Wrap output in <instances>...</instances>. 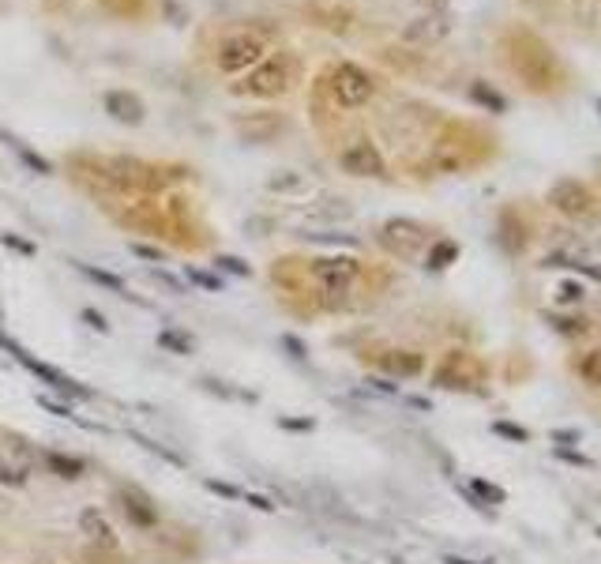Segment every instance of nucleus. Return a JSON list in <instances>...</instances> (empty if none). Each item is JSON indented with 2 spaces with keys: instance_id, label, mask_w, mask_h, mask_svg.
<instances>
[{
  "instance_id": "1",
  "label": "nucleus",
  "mask_w": 601,
  "mask_h": 564,
  "mask_svg": "<svg viewBox=\"0 0 601 564\" xmlns=\"http://www.w3.org/2000/svg\"><path fill=\"white\" fill-rule=\"evenodd\" d=\"M263 57H267V38L256 34V31L226 34L215 49L218 72H226V76H241V72H248V68H256Z\"/></svg>"
},
{
  "instance_id": "2",
  "label": "nucleus",
  "mask_w": 601,
  "mask_h": 564,
  "mask_svg": "<svg viewBox=\"0 0 601 564\" xmlns=\"http://www.w3.org/2000/svg\"><path fill=\"white\" fill-rule=\"evenodd\" d=\"M293 72H297V64H293L290 53H267L256 68H252V76H248V83H241L237 91L241 94H252V98H278V94L290 91L293 83Z\"/></svg>"
},
{
  "instance_id": "3",
  "label": "nucleus",
  "mask_w": 601,
  "mask_h": 564,
  "mask_svg": "<svg viewBox=\"0 0 601 564\" xmlns=\"http://www.w3.org/2000/svg\"><path fill=\"white\" fill-rule=\"evenodd\" d=\"M309 279L331 298L350 294L354 282L361 279V260H354V256H316L309 264Z\"/></svg>"
},
{
  "instance_id": "4",
  "label": "nucleus",
  "mask_w": 601,
  "mask_h": 564,
  "mask_svg": "<svg viewBox=\"0 0 601 564\" xmlns=\"http://www.w3.org/2000/svg\"><path fill=\"white\" fill-rule=\"evenodd\" d=\"M436 388H447V392H481V384H485V365H481L474 354H466V350H451L444 361H440V369H436Z\"/></svg>"
},
{
  "instance_id": "5",
  "label": "nucleus",
  "mask_w": 601,
  "mask_h": 564,
  "mask_svg": "<svg viewBox=\"0 0 601 564\" xmlns=\"http://www.w3.org/2000/svg\"><path fill=\"white\" fill-rule=\"evenodd\" d=\"M372 94H376V83H372V76L361 64L342 61L339 68L331 72V98L339 102L342 110H361Z\"/></svg>"
},
{
  "instance_id": "6",
  "label": "nucleus",
  "mask_w": 601,
  "mask_h": 564,
  "mask_svg": "<svg viewBox=\"0 0 601 564\" xmlns=\"http://www.w3.org/2000/svg\"><path fill=\"white\" fill-rule=\"evenodd\" d=\"M549 207L553 211H560L564 219H590L594 215V207H598V200H594V192L583 185V181H575V177H560L553 188H549Z\"/></svg>"
},
{
  "instance_id": "7",
  "label": "nucleus",
  "mask_w": 601,
  "mask_h": 564,
  "mask_svg": "<svg viewBox=\"0 0 601 564\" xmlns=\"http://www.w3.org/2000/svg\"><path fill=\"white\" fill-rule=\"evenodd\" d=\"M429 234H432L429 226H421L414 219H387L384 230H380V245L387 252L402 256V260H410V256H417V252L429 245Z\"/></svg>"
},
{
  "instance_id": "8",
  "label": "nucleus",
  "mask_w": 601,
  "mask_h": 564,
  "mask_svg": "<svg viewBox=\"0 0 601 564\" xmlns=\"http://www.w3.org/2000/svg\"><path fill=\"white\" fill-rule=\"evenodd\" d=\"M339 166H342V173H350V177H369V181L387 177L384 155H380L369 140H357V143H350V147H342Z\"/></svg>"
},
{
  "instance_id": "9",
  "label": "nucleus",
  "mask_w": 601,
  "mask_h": 564,
  "mask_svg": "<svg viewBox=\"0 0 601 564\" xmlns=\"http://www.w3.org/2000/svg\"><path fill=\"white\" fill-rule=\"evenodd\" d=\"M447 31H451V12H447V8H429V12H421V16L402 31V38L414 42V46H432V42L447 38Z\"/></svg>"
},
{
  "instance_id": "10",
  "label": "nucleus",
  "mask_w": 601,
  "mask_h": 564,
  "mask_svg": "<svg viewBox=\"0 0 601 564\" xmlns=\"http://www.w3.org/2000/svg\"><path fill=\"white\" fill-rule=\"evenodd\" d=\"M117 504H121L124 512H128V519L136 523V527H143V531H155L158 527V508H155V501L143 493V489H136V486H121L117 489Z\"/></svg>"
},
{
  "instance_id": "11",
  "label": "nucleus",
  "mask_w": 601,
  "mask_h": 564,
  "mask_svg": "<svg viewBox=\"0 0 601 564\" xmlns=\"http://www.w3.org/2000/svg\"><path fill=\"white\" fill-rule=\"evenodd\" d=\"M79 534H87V542H94V546L117 549V531H113L106 512H98V508H83L79 512Z\"/></svg>"
},
{
  "instance_id": "12",
  "label": "nucleus",
  "mask_w": 601,
  "mask_h": 564,
  "mask_svg": "<svg viewBox=\"0 0 601 564\" xmlns=\"http://www.w3.org/2000/svg\"><path fill=\"white\" fill-rule=\"evenodd\" d=\"M102 106H106L109 117H113V121H121V125H128V128L143 125V102H139V94L109 91L106 98H102Z\"/></svg>"
},
{
  "instance_id": "13",
  "label": "nucleus",
  "mask_w": 601,
  "mask_h": 564,
  "mask_svg": "<svg viewBox=\"0 0 601 564\" xmlns=\"http://www.w3.org/2000/svg\"><path fill=\"white\" fill-rule=\"evenodd\" d=\"M380 365L391 376H421L425 373V354H417V350H387Z\"/></svg>"
},
{
  "instance_id": "14",
  "label": "nucleus",
  "mask_w": 601,
  "mask_h": 564,
  "mask_svg": "<svg viewBox=\"0 0 601 564\" xmlns=\"http://www.w3.org/2000/svg\"><path fill=\"white\" fill-rule=\"evenodd\" d=\"M237 132H241L248 143H267L282 132V117H278V113H260L256 121H245V117H241V121H237Z\"/></svg>"
},
{
  "instance_id": "15",
  "label": "nucleus",
  "mask_w": 601,
  "mask_h": 564,
  "mask_svg": "<svg viewBox=\"0 0 601 564\" xmlns=\"http://www.w3.org/2000/svg\"><path fill=\"white\" fill-rule=\"evenodd\" d=\"M46 467L53 470L57 478H64V482H76V478H83V470H87V463H83V459H76V455L46 452Z\"/></svg>"
},
{
  "instance_id": "16",
  "label": "nucleus",
  "mask_w": 601,
  "mask_h": 564,
  "mask_svg": "<svg viewBox=\"0 0 601 564\" xmlns=\"http://www.w3.org/2000/svg\"><path fill=\"white\" fill-rule=\"evenodd\" d=\"M470 98H474L478 106H485L489 113H504V110H508V98H504V94H496L489 83H474V87H470Z\"/></svg>"
},
{
  "instance_id": "17",
  "label": "nucleus",
  "mask_w": 601,
  "mask_h": 564,
  "mask_svg": "<svg viewBox=\"0 0 601 564\" xmlns=\"http://www.w3.org/2000/svg\"><path fill=\"white\" fill-rule=\"evenodd\" d=\"M455 260H459V245H455V241H436L429 249V260H425V264H429L432 271H444V267L455 264Z\"/></svg>"
},
{
  "instance_id": "18",
  "label": "nucleus",
  "mask_w": 601,
  "mask_h": 564,
  "mask_svg": "<svg viewBox=\"0 0 601 564\" xmlns=\"http://www.w3.org/2000/svg\"><path fill=\"white\" fill-rule=\"evenodd\" d=\"M267 188H271V192H301V188H305V177L293 170H278L267 177Z\"/></svg>"
},
{
  "instance_id": "19",
  "label": "nucleus",
  "mask_w": 601,
  "mask_h": 564,
  "mask_svg": "<svg viewBox=\"0 0 601 564\" xmlns=\"http://www.w3.org/2000/svg\"><path fill=\"white\" fill-rule=\"evenodd\" d=\"M76 267L91 282H98V286H106V290H113V294H124V298H128V286H124L117 275H109V271H98V267H91V264H76Z\"/></svg>"
},
{
  "instance_id": "20",
  "label": "nucleus",
  "mask_w": 601,
  "mask_h": 564,
  "mask_svg": "<svg viewBox=\"0 0 601 564\" xmlns=\"http://www.w3.org/2000/svg\"><path fill=\"white\" fill-rule=\"evenodd\" d=\"M579 376H583L590 388H601V346L579 358Z\"/></svg>"
},
{
  "instance_id": "21",
  "label": "nucleus",
  "mask_w": 601,
  "mask_h": 564,
  "mask_svg": "<svg viewBox=\"0 0 601 564\" xmlns=\"http://www.w3.org/2000/svg\"><path fill=\"white\" fill-rule=\"evenodd\" d=\"M545 320H549L560 335H571V339L583 335V331H590V320H583V316H545Z\"/></svg>"
},
{
  "instance_id": "22",
  "label": "nucleus",
  "mask_w": 601,
  "mask_h": 564,
  "mask_svg": "<svg viewBox=\"0 0 601 564\" xmlns=\"http://www.w3.org/2000/svg\"><path fill=\"white\" fill-rule=\"evenodd\" d=\"M12 151H16L19 162H23V166H27V170H31V173H42V177H46V173H53V166H49L46 158H42V155H34V151H31V147H27V143H23V140H19L16 147H12Z\"/></svg>"
},
{
  "instance_id": "23",
  "label": "nucleus",
  "mask_w": 601,
  "mask_h": 564,
  "mask_svg": "<svg viewBox=\"0 0 601 564\" xmlns=\"http://www.w3.org/2000/svg\"><path fill=\"white\" fill-rule=\"evenodd\" d=\"M132 440H136L139 448H147L151 455H158V459L173 463V467H185V455H177V452H170V448H162V444H155L151 437H139V433H132Z\"/></svg>"
},
{
  "instance_id": "24",
  "label": "nucleus",
  "mask_w": 601,
  "mask_h": 564,
  "mask_svg": "<svg viewBox=\"0 0 601 564\" xmlns=\"http://www.w3.org/2000/svg\"><path fill=\"white\" fill-rule=\"evenodd\" d=\"M158 343L166 346V350H173V354H181V358L192 354V339L181 335V331H162V335H158Z\"/></svg>"
},
{
  "instance_id": "25",
  "label": "nucleus",
  "mask_w": 601,
  "mask_h": 564,
  "mask_svg": "<svg viewBox=\"0 0 601 564\" xmlns=\"http://www.w3.org/2000/svg\"><path fill=\"white\" fill-rule=\"evenodd\" d=\"M470 489L478 493L481 501H489V504H504V501H508V493H504L500 486H493V482H485V478H474V482H470Z\"/></svg>"
},
{
  "instance_id": "26",
  "label": "nucleus",
  "mask_w": 601,
  "mask_h": 564,
  "mask_svg": "<svg viewBox=\"0 0 601 564\" xmlns=\"http://www.w3.org/2000/svg\"><path fill=\"white\" fill-rule=\"evenodd\" d=\"M0 486H27V470L23 467H12V463H0Z\"/></svg>"
},
{
  "instance_id": "27",
  "label": "nucleus",
  "mask_w": 601,
  "mask_h": 564,
  "mask_svg": "<svg viewBox=\"0 0 601 564\" xmlns=\"http://www.w3.org/2000/svg\"><path fill=\"white\" fill-rule=\"evenodd\" d=\"M583 286H579V282H560V286H556V301H564V305H575V301H583Z\"/></svg>"
},
{
  "instance_id": "28",
  "label": "nucleus",
  "mask_w": 601,
  "mask_h": 564,
  "mask_svg": "<svg viewBox=\"0 0 601 564\" xmlns=\"http://www.w3.org/2000/svg\"><path fill=\"white\" fill-rule=\"evenodd\" d=\"M215 264L222 267V271H233V275H241V279H248V275H252V267H248L245 260H237V256H218Z\"/></svg>"
},
{
  "instance_id": "29",
  "label": "nucleus",
  "mask_w": 601,
  "mask_h": 564,
  "mask_svg": "<svg viewBox=\"0 0 601 564\" xmlns=\"http://www.w3.org/2000/svg\"><path fill=\"white\" fill-rule=\"evenodd\" d=\"M493 429H496V433H500V437H511V440H519V444H526V440H530V433H526L523 425H511V422H496Z\"/></svg>"
},
{
  "instance_id": "30",
  "label": "nucleus",
  "mask_w": 601,
  "mask_h": 564,
  "mask_svg": "<svg viewBox=\"0 0 601 564\" xmlns=\"http://www.w3.org/2000/svg\"><path fill=\"white\" fill-rule=\"evenodd\" d=\"M305 241H331V245H357V237L350 234H301Z\"/></svg>"
},
{
  "instance_id": "31",
  "label": "nucleus",
  "mask_w": 601,
  "mask_h": 564,
  "mask_svg": "<svg viewBox=\"0 0 601 564\" xmlns=\"http://www.w3.org/2000/svg\"><path fill=\"white\" fill-rule=\"evenodd\" d=\"M282 346H286V350H290V354H293V358H297V361H305V358H309V350H305V343H301L297 335H282Z\"/></svg>"
},
{
  "instance_id": "32",
  "label": "nucleus",
  "mask_w": 601,
  "mask_h": 564,
  "mask_svg": "<svg viewBox=\"0 0 601 564\" xmlns=\"http://www.w3.org/2000/svg\"><path fill=\"white\" fill-rule=\"evenodd\" d=\"M207 489H211V493H218V497H226V501H241V489L226 486V482H215V478L207 482Z\"/></svg>"
},
{
  "instance_id": "33",
  "label": "nucleus",
  "mask_w": 601,
  "mask_h": 564,
  "mask_svg": "<svg viewBox=\"0 0 601 564\" xmlns=\"http://www.w3.org/2000/svg\"><path fill=\"white\" fill-rule=\"evenodd\" d=\"M188 279H192V282H200V286H207V290H222V282H218L215 275H207V271H196V267L188 271Z\"/></svg>"
},
{
  "instance_id": "34",
  "label": "nucleus",
  "mask_w": 601,
  "mask_h": 564,
  "mask_svg": "<svg viewBox=\"0 0 601 564\" xmlns=\"http://www.w3.org/2000/svg\"><path fill=\"white\" fill-rule=\"evenodd\" d=\"M83 320H87V324H91L94 331H102V335H106V331H109L106 316L98 313V309H83Z\"/></svg>"
},
{
  "instance_id": "35",
  "label": "nucleus",
  "mask_w": 601,
  "mask_h": 564,
  "mask_svg": "<svg viewBox=\"0 0 601 564\" xmlns=\"http://www.w3.org/2000/svg\"><path fill=\"white\" fill-rule=\"evenodd\" d=\"M4 245H8V249L27 252V256H34V245H31V241H23V237H16V234H4Z\"/></svg>"
},
{
  "instance_id": "36",
  "label": "nucleus",
  "mask_w": 601,
  "mask_h": 564,
  "mask_svg": "<svg viewBox=\"0 0 601 564\" xmlns=\"http://www.w3.org/2000/svg\"><path fill=\"white\" fill-rule=\"evenodd\" d=\"M38 403H42V407H46L49 414H57V418H72V410H68V407H61V403H49V395H42V399H38Z\"/></svg>"
},
{
  "instance_id": "37",
  "label": "nucleus",
  "mask_w": 601,
  "mask_h": 564,
  "mask_svg": "<svg viewBox=\"0 0 601 564\" xmlns=\"http://www.w3.org/2000/svg\"><path fill=\"white\" fill-rule=\"evenodd\" d=\"M132 252H136V256H143V260H155V264H158V260H162V252L151 249V245H139V241H136V245H132Z\"/></svg>"
},
{
  "instance_id": "38",
  "label": "nucleus",
  "mask_w": 601,
  "mask_h": 564,
  "mask_svg": "<svg viewBox=\"0 0 601 564\" xmlns=\"http://www.w3.org/2000/svg\"><path fill=\"white\" fill-rule=\"evenodd\" d=\"M282 429H312V422H297V418H282Z\"/></svg>"
},
{
  "instance_id": "39",
  "label": "nucleus",
  "mask_w": 601,
  "mask_h": 564,
  "mask_svg": "<svg viewBox=\"0 0 601 564\" xmlns=\"http://www.w3.org/2000/svg\"><path fill=\"white\" fill-rule=\"evenodd\" d=\"M444 564H481V561H466V557H447Z\"/></svg>"
},
{
  "instance_id": "40",
  "label": "nucleus",
  "mask_w": 601,
  "mask_h": 564,
  "mask_svg": "<svg viewBox=\"0 0 601 564\" xmlns=\"http://www.w3.org/2000/svg\"><path fill=\"white\" fill-rule=\"evenodd\" d=\"M594 110H598V113H601V98H598V102H594Z\"/></svg>"
}]
</instances>
